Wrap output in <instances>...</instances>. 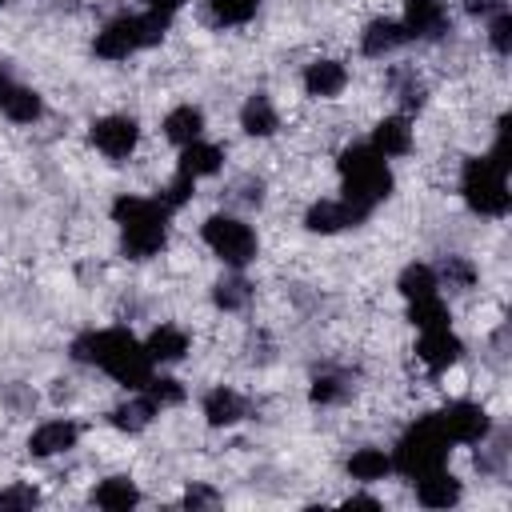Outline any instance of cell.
Listing matches in <instances>:
<instances>
[{
    "instance_id": "cell-1",
    "label": "cell",
    "mask_w": 512,
    "mask_h": 512,
    "mask_svg": "<svg viewBox=\"0 0 512 512\" xmlns=\"http://www.w3.org/2000/svg\"><path fill=\"white\" fill-rule=\"evenodd\" d=\"M76 360H88L96 368H104L116 384L124 388H144L152 376V360L144 352V344L124 332V328H104V332H88L76 340Z\"/></svg>"
},
{
    "instance_id": "cell-2",
    "label": "cell",
    "mask_w": 512,
    "mask_h": 512,
    "mask_svg": "<svg viewBox=\"0 0 512 512\" xmlns=\"http://www.w3.org/2000/svg\"><path fill=\"white\" fill-rule=\"evenodd\" d=\"M340 180H344L340 200H348L360 220H368L372 208L392 192V172L372 144H352L340 152Z\"/></svg>"
},
{
    "instance_id": "cell-3",
    "label": "cell",
    "mask_w": 512,
    "mask_h": 512,
    "mask_svg": "<svg viewBox=\"0 0 512 512\" xmlns=\"http://www.w3.org/2000/svg\"><path fill=\"white\" fill-rule=\"evenodd\" d=\"M112 216L120 224V236H124V252L144 260L152 252L164 248L168 240V208L160 200H144V196H120L112 204Z\"/></svg>"
},
{
    "instance_id": "cell-4",
    "label": "cell",
    "mask_w": 512,
    "mask_h": 512,
    "mask_svg": "<svg viewBox=\"0 0 512 512\" xmlns=\"http://www.w3.org/2000/svg\"><path fill=\"white\" fill-rule=\"evenodd\" d=\"M448 432L440 428V416H424V420H416L404 436H400V444H396V456H392V468L396 472H404V476H424V472H436V468H444V460H448Z\"/></svg>"
},
{
    "instance_id": "cell-5",
    "label": "cell",
    "mask_w": 512,
    "mask_h": 512,
    "mask_svg": "<svg viewBox=\"0 0 512 512\" xmlns=\"http://www.w3.org/2000/svg\"><path fill=\"white\" fill-rule=\"evenodd\" d=\"M168 32V16L160 12H144V16H116L112 24H104V32H96V56L104 60H124L140 48L160 44Z\"/></svg>"
},
{
    "instance_id": "cell-6",
    "label": "cell",
    "mask_w": 512,
    "mask_h": 512,
    "mask_svg": "<svg viewBox=\"0 0 512 512\" xmlns=\"http://www.w3.org/2000/svg\"><path fill=\"white\" fill-rule=\"evenodd\" d=\"M508 168H500L492 156H472L464 164V176H460V192L468 200L472 212L480 216H504L512 196H508V180H504Z\"/></svg>"
},
{
    "instance_id": "cell-7",
    "label": "cell",
    "mask_w": 512,
    "mask_h": 512,
    "mask_svg": "<svg viewBox=\"0 0 512 512\" xmlns=\"http://www.w3.org/2000/svg\"><path fill=\"white\" fill-rule=\"evenodd\" d=\"M204 240H208V248H212L224 264H232V268H244V264L256 256V236H252V228H248L244 220H236V216H208V220H204Z\"/></svg>"
},
{
    "instance_id": "cell-8",
    "label": "cell",
    "mask_w": 512,
    "mask_h": 512,
    "mask_svg": "<svg viewBox=\"0 0 512 512\" xmlns=\"http://www.w3.org/2000/svg\"><path fill=\"white\" fill-rule=\"evenodd\" d=\"M436 416H440V428L448 432V440H460V444H480L492 432L488 412L480 404H468V400H456Z\"/></svg>"
},
{
    "instance_id": "cell-9",
    "label": "cell",
    "mask_w": 512,
    "mask_h": 512,
    "mask_svg": "<svg viewBox=\"0 0 512 512\" xmlns=\"http://www.w3.org/2000/svg\"><path fill=\"white\" fill-rule=\"evenodd\" d=\"M136 140H140V128L132 116H100L92 124V144L112 160H124L136 148Z\"/></svg>"
},
{
    "instance_id": "cell-10",
    "label": "cell",
    "mask_w": 512,
    "mask_h": 512,
    "mask_svg": "<svg viewBox=\"0 0 512 512\" xmlns=\"http://www.w3.org/2000/svg\"><path fill=\"white\" fill-rule=\"evenodd\" d=\"M404 32L416 40H436L448 32V8L444 0H408L404 4Z\"/></svg>"
},
{
    "instance_id": "cell-11",
    "label": "cell",
    "mask_w": 512,
    "mask_h": 512,
    "mask_svg": "<svg viewBox=\"0 0 512 512\" xmlns=\"http://www.w3.org/2000/svg\"><path fill=\"white\" fill-rule=\"evenodd\" d=\"M416 352H420V360H424L432 372H440V368H452V364L460 360L464 344L452 336V328H428V332L420 336Z\"/></svg>"
},
{
    "instance_id": "cell-12",
    "label": "cell",
    "mask_w": 512,
    "mask_h": 512,
    "mask_svg": "<svg viewBox=\"0 0 512 512\" xmlns=\"http://www.w3.org/2000/svg\"><path fill=\"white\" fill-rule=\"evenodd\" d=\"M344 84H348V72H344L340 60H312V64L304 68V88H308V96L328 100V96H340Z\"/></svg>"
},
{
    "instance_id": "cell-13",
    "label": "cell",
    "mask_w": 512,
    "mask_h": 512,
    "mask_svg": "<svg viewBox=\"0 0 512 512\" xmlns=\"http://www.w3.org/2000/svg\"><path fill=\"white\" fill-rule=\"evenodd\" d=\"M348 224H360V216H356V208L348 200H320L304 216V228L308 232H340Z\"/></svg>"
},
{
    "instance_id": "cell-14",
    "label": "cell",
    "mask_w": 512,
    "mask_h": 512,
    "mask_svg": "<svg viewBox=\"0 0 512 512\" xmlns=\"http://www.w3.org/2000/svg\"><path fill=\"white\" fill-rule=\"evenodd\" d=\"M416 480H420V484H416V500H420L424 508H448V504L460 500V480H456L452 472H444V468L424 472V476H416Z\"/></svg>"
},
{
    "instance_id": "cell-15",
    "label": "cell",
    "mask_w": 512,
    "mask_h": 512,
    "mask_svg": "<svg viewBox=\"0 0 512 512\" xmlns=\"http://www.w3.org/2000/svg\"><path fill=\"white\" fill-rule=\"evenodd\" d=\"M72 444H76V424H68V420H48V424H40V428L32 432L28 452H32V456H56V452H68Z\"/></svg>"
},
{
    "instance_id": "cell-16",
    "label": "cell",
    "mask_w": 512,
    "mask_h": 512,
    "mask_svg": "<svg viewBox=\"0 0 512 512\" xmlns=\"http://www.w3.org/2000/svg\"><path fill=\"white\" fill-rule=\"evenodd\" d=\"M404 40H408V32H404L400 20H372V24L364 28V36H360V48H364V56H388V52H396Z\"/></svg>"
},
{
    "instance_id": "cell-17",
    "label": "cell",
    "mask_w": 512,
    "mask_h": 512,
    "mask_svg": "<svg viewBox=\"0 0 512 512\" xmlns=\"http://www.w3.org/2000/svg\"><path fill=\"white\" fill-rule=\"evenodd\" d=\"M372 148L380 156H404L412 148V128L404 116H384L376 128H372Z\"/></svg>"
},
{
    "instance_id": "cell-18",
    "label": "cell",
    "mask_w": 512,
    "mask_h": 512,
    "mask_svg": "<svg viewBox=\"0 0 512 512\" xmlns=\"http://www.w3.org/2000/svg\"><path fill=\"white\" fill-rule=\"evenodd\" d=\"M244 412H248V404H244V396L232 392V388H212V392L204 396V416H208L212 428H228V424H236Z\"/></svg>"
},
{
    "instance_id": "cell-19",
    "label": "cell",
    "mask_w": 512,
    "mask_h": 512,
    "mask_svg": "<svg viewBox=\"0 0 512 512\" xmlns=\"http://www.w3.org/2000/svg\"><path fill=\"white\" fill-rule=\"evenodd\" d=\"M200 132H204V112L192 108V104H180V108H172L164 116V136L172 144H180V148L192 144V140H200Z\"/></svg>"
},
{
    "instance_id": "cell-20",
    "label": "cell",
    "mask_w": 512,
    "mask_h": 512,
    "mask_svg": "<svg viewBox=\"0 0 512 512\" xmlns=\"http://www.w3.org/2000/svg\"><path fill=\"white\" fill-rule=\"evenodd\" d=\"M144 352H148L152 364H172V360H180L188 352V336L180 328H172V324H160V328H152Z\"/></svg>"
},
{
    "instance_id": "cell-21",
    "label": "cell",
    "mask_w": 512,
    "mask_h": 512,
    "mask_svg": "<svg viewBox=\"0 0 512 512\" xmlns=\"http://www.w3.org/2000/svg\"><path fill=\"white\" fill-rule=\"evenodd\" d=\"M240 124H244L248 136H272V132L280 128V116H276L272 100L256 92V96H248V104L240 108Z\"/></svg>"
},
{
    "instance_id": "cell-22",
    "label": "cell",
    "mask_w": 512,
    "mask_h": 512,
    "mask_svg": "<svg viewBox=\"0 0 512 512\" xmlns=\"http://www.w3.org/2000/svg\"><path fill=\"white\" fill-rule=\"evenodd\" d=\"M220 160H224V152H220L216 144L192 140V144H184V152H180V172H188L192 180H196V176H212V172H220Z\"/></svg>"
},
{
    "instance_id": "cell-23",
    "label": "cell",
    "mask_w": 512,
    "mask_h": 512,
    "mask_svg": "<svg viewBox=\"0 0 512 512\" xmlns=\"http://www.w3.org/2000/svg\"><path fill=\"white\" fill-rule=\"evenodd\" d=\"M100 508H108V512H124V508H132L136 500H140V492H136V484L128 480V476H108L100 488H96V496H92Z\"/></svg>"
},
{
    "instance_id": "cell-24",
    "label": "cell",
    "mask_w": 512,
    "mask_h": 512,
    "mask_svg": "<svg viewBox=\"0 0 512 512\" xmlns=\"http://www.w3.org/2000/svg\"><path fill=\"white\" fill-rule=\"evenodd\" d=\"M0 108H4V116L16 120V124H32V120H40V112H44L40 96H36L32 88H20V84H12V92L4 96Z\"/></svg>"
},
{
    "instance_id": "cell-25",
    "label": "cell",
    "mask_w": 512,
    "mask_h": 512,
    "mask_svg": "<svg viewBox=\"0 0 512 512\" xmlns=\"http://www.w3.org/2000/svg\"><path fill=\"white\" fill-rule=\"evenodd\" d=\"M408 320L420 328V332H428V328H448V304L432 292V296H420V300H412V308H408Z\"/></svg>"
},
{
    "instance_id": "cell-26",
    "label": "cell",
    "mask_w": 512,
    "mask_h": 512,
    "mask_svg": "<svg viewBox=\"0 0 512 512\" xmlns=\"http://www.w3.org/2000/svg\"><path fill=\"white\" fill-rule=\"evenodd\" d=\"M348 472H352V480H384L392 472V456H384L380 448H360V452H352Z\"/></svg>"
},
{
    "instance_id": "cell-27",
    "label": "cell",
    "mask_w": 512,
    "mask_h": 512,
    "mask_svg": "<svg viewBox=\"0 0 512 512\" xmlns=\"http://www.w3.org/2000/svg\"><path fill=\"white\" fill-rule=\"evenodd\" d=\"M436 272L428 268V264H408L404 272H400V280H396V288L408 296V300H420V296H432L436 292Z\"/></svg>"
},
{
    "instance_id": "cell-28",
    "label": "cell",
    "mask_w": 512,
    "mask_h": 512,
    "mask_svg": "<svg viewBox=\"0 0 512 512\" xmlns=\"http://www.w3.org/2000/svg\"><path fill=\"white\" fill-rule=\"evenodd\" d=\"M152 416H156V404L140 392L136 400H128V404H120V408L112 412V424H116V428H128V432H140Z\"/></svg>"
},
{
    "instance_id": "cell-29",
    "label": "cell",
    "mask_w": 512,
    "mask_h": 512,
    "mask_svg": "<svg viewBox=\"0 0 512 512\" xmlns=\"http://www.w3.org/2000/svg\"><path fill=\"white\" fill-rule=\"evenodd\" d=\"M216 304L220 308H228V312H236V308H244L248 300H252V288H248V280H240V276H228V280H220L216 284Z\"/></svg>"
},
{
    "instance_id": "cell-30",
    "label": "cell",
    "mask_w": 512,
    "mask_h": 512,
    "mask_svg": "<svg viewBox=\"0 0 512 512\" xmlns=\"http://www.w3.org/2000/svg\"><path fill=\"white\" fill-rule=\"evenodd\" d=\"M260 0H212V16L220 24H248L256 16Z\"/></svg>"
},
{
    "instance_id": "cell-31",
    "label": "cell",
    "mask_w": 512,
    "mask_h": 512,
    "mask_svg": "<svg viewBox=\"0 0 512 512\" xmlns=\"http://www.w3.org/2000/svg\"><path fill=\"white\" fill-rule=\"evenodd\" d=\"M192 192H196V180H192L188 172H176V176L168 180V188L160 192V204H164L168 212H176L180 204H188V200H192Z\"/></svg>"
},
{
    "instance_id": "cell-32",
    "label": "cell",
    "mask_w": 512,
    "mask_h": 512,
    "mask_svg": "<svg viewBox=\"0 0 512 512\" xmlns=\"http://www.w3.org/2000/svg\"><path fill=\"white\" fill-rule=\"evenodd\" d=\"M156 408H168V404H180L184 400V388H180V380H152L148 376V384L140 388Z\"/></svg>"
},
{
    "instance_id": "cell-33",
    "label": "cell",
    "mask_w": 512,
    "mask_h": 512,
    "mask_svg": "<svg viewBox=\"0 0 512 512\" xmlns=\"http://www.w3.org/2000/svg\"><path fill=\"white\" fill-rule=\"evenodd\" d=\"M488 40H492V48H496L500 56H508V52H512V12H508V8L492 12V24H488Z\"/></svg>"
},
{
    "instance_id": "cell-34",
    "label": "cell",
    "mask_w": 512,
    "mask_h": 512,
    "mask_svg": "<svg viewBox=\"0 0 512 512\" xmlns=\"http://www.w3.org/2000/svg\"><path fill=\"white\" fill-rule=\"evenodd\" d=\"M344 392H348V384L340 376H316L312 380V404H336V400H344Z\"/></svg>"
},
{
    "instance_id": "cell-35",
    "label": "cell",
    "mask_w": 512,
    "mask_h": 512,
    "mask_svg": "<svg viewBox=\"0 0 512 512\" xmlns=\"http://www.w3.org/2000/svg\"><path fill=\"white\" fill-rule=\"evenodd\" d=\"M444 280L456 284V288H468V284L476 280V268H472L464 256H448V260H444Z\"/></svg>"
},
{
    "instance_id": "cell-36",
    "label": "cell",
    "mask_w": 512,
    "mask_h": 512,
    "mask_svg": "<svg viewBox=\"0 0 512 512\" xmlns=\"http://www.w3.org/2000/svg\"><path fill=\"white\" fill-rule=\"evenodd\" d=\"M40 496H36V488H8V492H0V508H32Z\"/></svg>"
},
{
    "instance_id": "cell-37",
    "label": "cell",
    "mask_w": 512,
    "mask_h": 512,
    "mask_svg": "<svg viewBox=\"0 0 512 512\" xmlns=\"http://www.w3.org/2000/svg\"><path fill=\"white\" fill-rule=\"evenodd\" d=\"M184 504H188V508H204V504H216V492H208V488L192 484V488L184 492Z\"/></svg>"
},
{
    "instance_id": "cell-38",
    "label": "cell",
    "mask_w": 512,
    "mask_h": 512,
    "mask_svg": "<svg viewBox=\"0 0 512 512\" xmlns=\"http://www.w3.org/2000/svg\"><path fill=\"white\" fill-rule=\"evenodd\" d=\"M500 8H504V0H468V12L472 16H480V12L488 16V12H500Z\"/></svg>"
},
{
    "instance_id": "cell-39",
    "label": "cell",
    "mask_w": 512,
    "mask_h": 512,
    "mask_svg": "<svg viewBox=\"0 0 512 512\" xmlns=\"http://www.w3.org/2000/svg\"><path fill=\"white\" fill-rule=\"evenodd\" d=\"M180 4H184V0H144V8H148V12H160V16H172Z\"/></svg>"
},
{
    "instance_id": "cell-40",
    "label": "cell",
    "mask_w": 512,
    "mask_h": 512,
    "mask_svg": "<svg viewBox=\"0 0 512 512\" xmlns=\"http://www.w3.org/2000/svg\"><path fill=\"white\" fill-rule=\"evenodd\" d=\"M348 504H356V508H380V500H372V496H352Z\"/></svg>"
},
{
    "instance_id": "cell-41",
    "label": "cell",
    "mask_w": 512,
    "mask_h": 512,
    "mask_svg": "<svg viewBox=\"0 0 512 512\" xmlns=\"http://www.w3.org/2000/svg\"><path fill=\"white\" fill-rule=\"evenodd\" d=\"M8 92H12V76L0 68V104H4V96H8Z\"/></svg>"
},
{
    "instance_id": "cell-42",
    "label": "cell",
    "mask_w": 512,
    "mask_h": 512,
    "mask_svg": "<svg viewBox=\"0 0 512 512\" xmlns=\"http://www.w3.org/2000/svg\"><path fill=\"white\" fill-rule=\"evenodd\" d=\"M0 4H8V0H0Z\"/></svg>"
}]
</instances>
